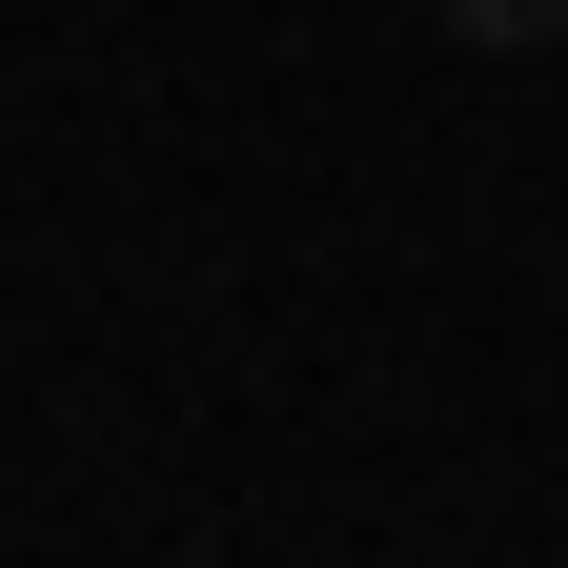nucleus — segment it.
<instances>
[{
    "label": "nucleus",
    "instance_id": "1",
    "mask_svg": "<svg viewBox=\"0 0 568 568\" xmlns=\"http://www.w3.org/2000/svg\"><path fill=\"white\" fill-rule=\"evenodd\" d=\"M568 21V0H447V41H487V61H508V41H548Z\"/></svg>",
    "mask_w": 568,
    "mask_h": 568
}]
</instances>
